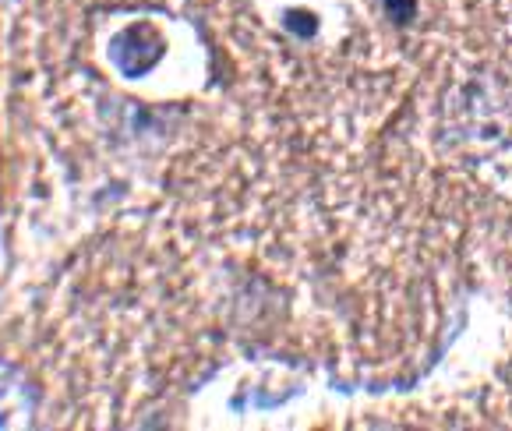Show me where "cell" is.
I'll list each match as a JSON object with an SVG mask.
<instances>
[{
  "label": "cell",
  "mask_w": 512,
  "mask_h": 431,
  "mask_svg": "<svg viewBox=\"0 0 512 431\" xmlns=\"http://www.w3.org/2000/svg\"><path fill=\"white\" fill-rule=\"evenodd\" d=\"M389 4V15L396 18V22H407L410 15H414V0H385Z\"/></svg>",
  "instance_id": "obj_1"
}]
</instances>
